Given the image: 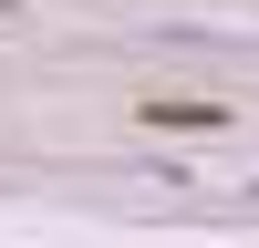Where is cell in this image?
Here are the masks:
<instances>
[{"instance_id":"1","label":"cell","mask_w":259,"mask_h":248,"mask_svg":"<svg viewBox=\"0 0 259 248\" xmlns=\"http://www.w3.org/2000/svg\"><path fill=\"white\" fill-rule=\"evenodd\" d=\"M135 124H156V135H228V103H207V93H145V114Z\"/></svg>"}]
</instances>
